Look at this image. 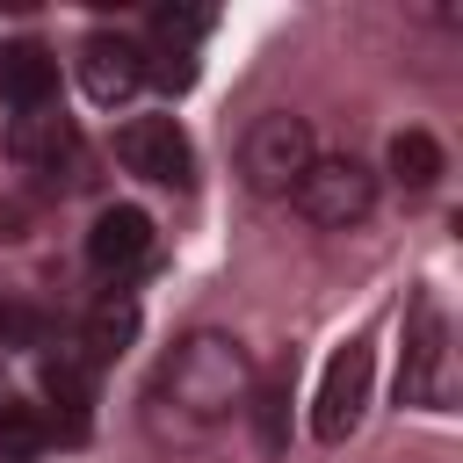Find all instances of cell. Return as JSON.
<instances>
[{"label": "cell", "instance_id": "12", "mask_svg": "<svg viewBox=\"0 0 463 463\" xmlns=\"http://www.w3.org/2000/svg\"><path fill=\"white\" fill-rule=\"evenodd\" d=\"M43 398L65 412V441H80L87 434V405H94V376H87V362H80V347H58L51 362H43Z\"/></svg>", "mask_w": 463, "mask_h": 463}, {"label": "cell", "instance_id": "2", "mask_svg": "<svg viewBox=\"0 0 463 463\" xmlns=\"http://www.w3.org/2000/svg\"><path fill=\"white\" fill-rule=\"evenodd\" d=\"M311 159H318L311 123H304V116H289V109L253 116V130L239 137V174H246V188H253V195H289V188L304 181V166H311Z\"/></svg>", "mask_w": 463, "mask_h": 463}, {"label": "cell", "instance_id": "13", "mask_svg": "<svg viewBox=\"0 0 463 463\" xmlns=\"http://www.w3.org/2000/svg\"><path fill=\"white\" fill-rule=\"evenodd\" d=\"M289 391H297L289 362H282V369H268V376L246 391V412H253V434H260V449H268V456H282V449H289Z\"/></svg>", "mask_w": 463, "mask_h": 463}, {"label": "cell", "instance_id": "8", "mask_svg": "<svg viewBox=\"0 0 463 463\" xmlns=\"http://www.w3.org/2000/svg\"><path fill=\"white\" fill-rule=\"evenodd\" d=\"M80 87H87V101H101V109L130 101V94L145 87V43L94 29V36L80 43Z\"/></svg>", "mask_w": 463, "mask_h": 463}, {"label": "cell", "instance_id": "7", "mask_svg": "<svg viewBox=\"0 0 463 463\" xmlns=\"http://www.w3.org/2000/svg\"><path fill=\"white\" fill-rule=\"evenodd\" d=\"M449 326H441V304L434 297H420L412 304V326H405V398L412 405H441L449 398Z\"/></svg>", "mask_w": 463, "mask_h": 463}, {"label": "cell", "instance_id": "10", "mask_svg": "<svg viewBox=\"0 0 463 463\" xmlns=\"http://www.w3.org/2000/svg\"><path fill=\"white\" fill-rule=\"evenodd\" d=\"M0 101L22 116V109H51L58 101V58L43 43H0Z\"/></svg>", "mask_w": 463, "mask_h": 463}, {"label": "cell", "instance_id": "11", "mask_svg": "<svg viewBox=\"0 0 463 463\" xmlns=\"http://www.w3.org/2000/svg\"><path fill=\"white\" fill-rule=\"evenodd\" d=\"M130 340H137V304H130L123 289H109V297L80 318V362H87V369H94V362H116Z\"/></svg>", "mask_w": 463, "mask_h": 463}, {"label": "cell", "instance_id": "6", "mask_svg": "<svg viewBox=\"0 0 463 463\" xmlns=\"http://www.w3.org/2000/svg\"><path fill=\"white\" fill-rule=\"evenodd\" d=\"M362 405H369V347H362V340H347V347L326 362L311 434H318V441H347V434H354V420H362Z\"/></svg>", "mask_w": 463, "mask_h": 463}, {"label": "cell", "instance_id": "9", "mask_svg": "<svg viewBox=\"0 0 463 463\" xmlns=\"http://www.w3.org/2000/svg\"><path fill=\"white\" fill-rule=\"evenodd\" d=\"M145 253H152V217L145 210H130V203H109L101 217H94V232H87V260H94V275H130V268H145Z\"/></svg>", "mask_w": 463, "mask_h": 463}, {"label": "cell", "instance_id": "16", "mask_svg": "<svg viewBox=\"0 0 463 463\" xmlns=\"http://www.w3.org/2000/svg\"><path fill=\"white\" fill-rule=\"evenodd\" d=\"M0 340L7 347H43L51 340V318L36 304H0Z\"/></svg>", "mask_w": 463, "mask_h": 463}, {"label": "cell", "instance_id": "4", "mask_svg": "<svg viewBox=\"0 0 463 463\" xmlns=\"http://www.w3.org/2000/svg\"><path fill=\"white\" fill-rule=\"evenodd\" d=\"M7 152H14V166L43 174L51 188H72L80 181V130H72V116L58 101L51 109H22L7 123Z\"/></svg>", "mask_w": 463, "mask_h": 463}, {"label": "cell", "instance_id": "1", "mask_svg": "<svg viewBox=\"0 0 463 463\" xmlns=\"http://www.w3.org/2000/svg\"><path fill=\"white\" fill-rule=\"evenodd\" d=\"M246 391H253V362L232 333H188L166 347L159 376H152V412H174L181 434H210L217 420L246 412Z\"/></svg>", "mask_w": 463, "mask_h": 463}, {"label": "cell", "instance_id": "17", "mask_svg": "<svg viewBox=\"0 0 463 463\" xmlns=\"http://www.w3.org/2000/svg\"><path fill=\"white\" fill-rule=\"evenodd\" d=\"M0 463H7V456H0Z\"/></svg>", "mask_w": 463, "mask_h": 463}, {"label": "cell", "instance_id": "14", "mask_svg": "<svg viewBox=\"0 0 463 463\" xmlns=\"http://www.w3.org/2000/svg\"><path fill=\"white\" fill-rule=\"evenodd\" d=\"M391 174H398V188H434L441 181V145L427 137V130H398L391 137Z\"/></svg>", "mask_w": 463, "mask_h": 463}, {"label": "cell", "instance_id": "5", "mask_svg": "<svg viewBox=\"0 0 463 463\" xmlns=\"http://www.w3.org/2000/svg\"><path fill=\"white\" fill-rule=\"evenodd\" d=\"M116 159L137 174V181H159V188H188L195 181V145L174 116H130L116 130Z\"/></svg>", "mask_w": 463, "mask_h": 463}, {"label": "cell", "instance_id": "15", "mask_svg": "<svg viewBox=\"0 0 463 463\" xmlns=\"http://www.w3.org/2000/svg\"><path fill=\"white\" fill-rule=\"evenodd\" d=\"M43 441H51V420H43V405H29V398H7V405H0V456H7V463H29Z\"/></svg>", "mask_w": 463, "mask_h": 463}, {"label": "cell", "instance_id": "3", "mask_svg": "<svg viewBox=\"0 0 463 463\" xmlns=\"http://www.w3.org/2000/svg\"><path fill=\"white\" fill-rule=\"evenodd\" d=\"M289 203H297L318 232H347V224H362V217L376 210V174H369L354 152H318V159L304 166V181L289 188Z\"/></svg>", "mask_w": 463, "mask_h": 463}]
</instances>
